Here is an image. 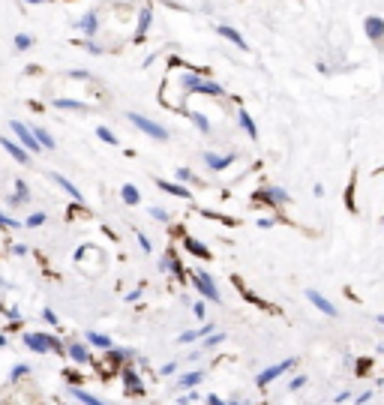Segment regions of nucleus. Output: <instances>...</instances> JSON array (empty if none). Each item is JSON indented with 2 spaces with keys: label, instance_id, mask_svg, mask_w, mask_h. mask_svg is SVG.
<instances>
[{
  "label": "nucleus",
  "instance_id": "obj_1",
  "mask_svg": "<svg viewBox=\"0 0 384 405\" xmlns=\"http://www.w3.org/2000/svg\"><path fill=\"white\" fill-rule=\"evenodd\" d=\"M24 345L36 354H60L66 351V345L54 336V333H24Z\"/></svg>",
  "mask_w": 384,
  "mask_h": 405
},
{
  "label": "nucleus",
  "instance_id": "obj_2",
  "mask_svg": "<svg viewBox=\"0 0 384 405\" xmlns=\"http://www.w3.org/2000/svg\"><path fill=\"white\" fill-rule=\"evenodd\" d=\"M192 285H195V291L207 303H222V294H219V288H216V282H213V276L207 270H195L192 273Z\"/></svg>",
  "mask_w": 384,
  "mask_h": 405
},
{
  "label": "nucleus",
  "instance_id": "obj_3",
  "mask_svg": "<svg viewBox=\"0 0 384 405\" xmlns=\"http://www.w3.org/2000/svg\"><path fill=\"white\" fill-rule=\"evenodd\" d=\"M12 135L18 138V144H21L24 150H30V153H39V150H42V144L36 141L33 129H30V126H24L21 120H12Z\"/></svg>",
  "mask_w": 384,
  "mask_h": 405
},
{
  "label": "nucleus",
  "instance_id": "obj_4",
  "mask_svg": "<svg viewBox=\"0 0 384 405\" xmlns=\"http://www.w3.org/2000/svg\"><path fill=\"white\" fill-rule=\"evenodd\" d=\"M294 363H297V357H285L282 363H273V366H267V369H261V372L255 375V381H258V384L264 387V384H270V381H276V378H282V375H285V372H288V369H291Z\"/></svg>",
  "mask_w": 384,
  "mask_h": 405
},
{
  "label": "nucleus",
  "instance_id": "obj_5",
  "mask_svg": "<svg viewBox=\"0 0 384 405\" xmlns=\"http://www.w3.org/2000/svg\"><path fill=\"white\" fill-rule=\"evenodd\" d=\"M129 120H132L144 135H150V138H156V141H168V129L159 126V123H153V120H147L144 114H129Z\"/></svg>",
  "mask_w": 384,
  "mask_h": 405
},
{
  "label": "nucleus",
  "instance_id": "obj_6",
  "mask_svg": "<svg viewBox=\"0 0 384 405\" xmlns=\"http://www.w3.org/2000/svg\"><path fill=\"white\" fill-rule=\"evenodd\" d=\"M255 201H264V204H270V207H282V204L291 201V195H288L285 189H279V186H264L261 192H255Z\"/></svg>",
  "mask_w": 384,
  "mask_h": 405
},
{
  "label": "nucleus",
  "instance_id": "obj_7",
  "mask_svg": "<svg viewBox=\"0 0 384 405\" xmlns=\"http://www.w3.org/2000/svg\"><path fill=\"white\" fill-rule=\"evenodd\" d=\"M66 357H69L72 363L84 366V363H90L93 351H90V345H87V342H69V345H66Z\"/></svg>",
  "mask_w": 384,
  "mask_h": 405
},
{
  "label": "nucleus",
  "instance_id": "obj_8",
  "mask_svg": "<svg viewBox=\"0 0 384 405\" xmlns=\"http://www.w3.org/2000/svg\"><path fill=\"white\" fill-rule=\"evenodd\" d=\"M306 297H309V303H312V306H315L318 312H324L327 318H336V315H339V309H336V306H333V303H330L327 297H321V294H318L315 288H309V291H306Z\"/></svg>",
  "mask_w": 384,
  "mask_h": 405
},
{
  "label": "nucleus",
  "instance_id": "obj_9",
  "mask_svg": "<svg viewBox=\"0 0 384 405\" xmlns=\"http://www.w3.org/2000/svg\"><path fill=\"white\" fill-rule=\"evenodd\" d=\"M0 147H3L15 162H21V165H27V162H30V150H24L18 141H12V138H0Z\"/></svg>",
  "mask_w": 384,
  "mask_h": 405
},
{
  "label": "nucleus",
  "instance_id": "obj_10",
  "mask_svg": "<svg viewBox=\"0 0 384 405\" xmlns=\"http://www.w3.org/2000/svg\"><path fill=\"white\" fill-rule=\"evenodd\" d=\"M363 30H366V36H369L372 42H378V45L384 42V18H378V15H369V18L363 21Z\"/></svg>",
  "mask_w": 384,
  "mask_h": 405
},
{
  "label": "nucleus",
  "instance_id": "obj_11",
  "mask_svg": "<svg viewBox=\"0 0 384 405\" xmlns=\"http://www.w3.org/2000/svg\"><path fill=\"white\" fill-rule=\"evenodd\" d=\"M159 270H162V273H171V276H177V279H183V264L177 261L174 252H165V255L159 258Z\"/></svg>",
  "mask_w": 384,
  "mask_h": 405
},
{
  "label": "nucleus",
  "instance_id": "obj_12",
  "mask_svg": "<svg viewBox=\"0 0 384 405\" xmlns=\"http://www.w3.org/2000/svg\"><path fill=\"white\" fill-rule=\"evenodd\" d=\"M213 171H222V168H228L231 162H234V153H228V156H219V153H210V150H204V156H201Z\"/></svg>",
  "mask_w": 384,
  "mask_h": 405
},
{
  "label": "nucleus",
  "instance_id": "obj_13",
  "mask_svg": "<svg viewBox=\"0 0 384 405\" xmlns=\"http://www.w3.org/2000/svg\"><path fill=\"white\" fill-rule=\"evenodd\" d=\"M156 186H159V189H165L168 195H177V198H186V201L192 198V192H189L183 183H171V180H162V177H156Z\"/></svg>",
  "mask_w": 384,
  "mask_h": 405
},
{
  "label": "nucleus",
  "instance_id": "obj_14",
  "mask_svg": "<svg viewBox=\"0 0 384 405\" xmlns=\"http://www.w3.org/2000/svg\"><path fill=\"white\" fill-rule=\"evenodd\" d=\"M54 183H57V186H60V189H63V192L72 198V201H84V192H81V189H78L72 180H66L63 174H54Z\"/></svg>",
  "mask_w": 384,
  "mask_h": 405
},
{
  "label": "nucleus",
  "instance_id": "obj_15",
  "mask_svg": "<svg viewBox=\"0 0 384 405\" xmlns=\"http://www.w3.org/2000/svg\"><path fill=\"white\" fill-rule=\"evenodd\" d=\"M84 339H87V345H90V348H102V351H111V348H114L111 336H105V333H96V330L84 333Z\"/></svg>",
  "mask_w": 384,
  "mask_h": 405
},
{
  "label": "nucleus",
  "instance_id": "obj_16",
  "mask_svg": "<svg viewBox=\"0 0 384 405\" xmlns=\"http://www.w3.org/2000/svg\"><path fill=\"white\" fill-rule=\"evenodd\" d=\"M75 24H78V30H81L87 39H90V36L96 33V27H99V21H96V12H87V15H81Z\"/></svg>",
  "mask_w": 384,
  "mask_h": 405
},
{
  "label": "nucleus",
  "instance_id": "obj_17",
  "mask_svg": "<svg viewBox=\"0 0 384 405\" xmlns=\"http://www.w3.org/2000/svg\"><path fill=\"white\" fill-rule=\"evenodd\" d=\"M216 30H219V33H222V36H225L228 42H234V45H237L240 51H246V48H249V45H246V39H243V36H240V33L234 30V27H228V24H219Z\"/></svg>",
  "mask_w": 384,
  "mask_h": 405
},
{
  "label": "nucleus",
  "instance_id": "obj_18",
  "mask_svg": "<svg viewBox=\"0 0 384 405\" xmlns=\"http://www.w3.org/2000/svg\"><path fill=\"white\" fill-rule=\"evenodd\" d=\"M183 246H186V252H192L195 258H210V249H207L201 240H195V237H183Z\"/></svg>",
  "mask_w": 384,
  "mask_h": 405
},
{
  "label": "nucleus",
  "instance_id": "obj_19",
  "mask_svg": "<svg viewBox=\"0 0 384 405\" xmlns=\"http://www.w3.org/2000/svg\"><path fill=\"white\" fill-rule=\"evenodd\" d=\"M150 21H153V9H150V6H141V12H138V30H135L138 39L150 30Z\"/></svg>",
  "mask_w": 384,
  "mask_h": 405
},
{
  "label": "nucleus",
  "instance_id": "obj_20",
  "mask_svg": "<svg viewBox=\"0 0 384 405\" xmlns=\"http://www.w3.org/2000/svg\"><path fill=\"white\" fill-rule=\"evenodd\" d=\"M195 93H207V96H225L222 84H216V81H210V78H201V84H198V90H195Z\"/></svg>",
  "mask_w": 384,
  "mask_h": 405
},
{
  "label": "nucleus",
  "instance_id": "obj_21",
  "mask_svg": "<svg viewBox=\"0 0 384 405\" xmlns=\"http://www.w3.org/2000/svg\"><path fill=\"white\" fill-rule=\"evenodd\" d=\"M30 129H33L36 141L42 144V150H54V138H51V132H48V129H42V126H36V123H33Z\"/></svg>",
  "mask_w": 384,
  "mask_h": 405
},
{
  "label": "nucleus",
  "instance_id": "obj_22",
  "mask_svg": "<svg viewBox=\"0 0 384 405\" xmlns=\"http://www.w3.org/2000/svg\"><path fill=\"white\" fill-rule=\"evenodd\" d=\"M30 198V189H27V183L24 180H15V195H9V204L15 207V204H24Z\"/></svg>",
  "mask_w": 384,
  "mask_h": 405
},
{
  "label": "nucleus",
  "instance_id": "obj_23",
  "mask_svg": "<svg viewBox=\"0 0 384 405\" xmlns=\"http://www.w3.org/2000/svg\"><path fill=\"white\" fill-rule=\"evenodd\" d=\"M201 378H204V372H201V369H195V372H186V375H180V378H177V387H183V390H192V387H195Z\"/></svg>",
  "mask_w": 384,
  "mask_h": 405
},
{
  "label": "nucleus",
  "instance_id": "obj_24",
  "mask_svg": "<svg viewBox=\"0 0 384 405\" xmlns=\"http://www.w3.org/2000/svg\"><path fill=\"white\" fill-rule=\"evenodd\" d=\"M72 399L81 405H105L99 396H93V393H87V390H81V387H72Z\"/></svg>",
  "mask_w": 384,
  "mask_h": 405
},
{
  "label": "nucleus",
  "instance_id": "obj_25",
  "mask_svg": "<svg viewBox=\"0 0 384 405\" xmlns=\"http://www.w3.org/2000/svg\"><path fill=\"white\" fill-rule=\"evenodd\" d=\"M237 123L243 126V132H246V135H249L252 141L258 138V129H255V123H252V117H249V111H240V114H237Z\"/></svg>",
  "mask_w": 384,
  "mask_h": 405
},
{
  "label": "nucleus",
  "instance_id": "obj_26",
  "mask_svg": "<svg viewBox=\"0 0 384 405\" xmlns=\"http://www.w3.org/2000/svg\"><path fill=\"white\" fill-rule=\"evenodd\" d=\"M120 198H123L126 204H132V207H135V204L141 201V192H138L132 183H123V186H120Z\"/></svg>",
  "mask_w": 384,
  "mask_h": 405
},
{
  "label": "nucleus",
  "instance_id": "obj_27",
  "mask_svg": "<svg viewBox=\"0 0 384 405\" xmlns=\"http://www.w3.org/2000/svg\"><path fill=\"white\" fill-rule=\"evenodd\" d=\"M54 108H63V111H87V105L78 102V99H54Z\"/></svg>",
  "mask_w": 384,
  "mask_h": 405
},
{
  "label": "nucleus",
  "instance_id": "obj_28",
  "mask_svg": "<svg viewBox=\"0 0 384 405\" xmlns=\"http://www.w3.org/2000/svg\"><path fill=\"white\" fill-rule=\"evenodd\" d=\"M198 84H201V75H195V72L180 75V87H186V90H198Z\"/></svg>",
  "mask_w": 384,
  "mask_h": 405
},
{
  "label": "nucleus",
  "instance_id": "obj_29",
  "mask_svg": "<svg viewBox=\"0 0 384 405\" xmlns=\"http://www.w3.org/2000/svg\"><path fill=\"white\" fill-rule=\"evenodd\" d=\"M123 381H126V387H129V390H135V393L141 390V384H138V372H135V369H123Z\"/></svg>",
  "mask_w": 384,
  "mask_h": 405
},
{
  "label": "nucleus",
  "instance_id": "obj_30",
  "mask_svg": "<svg viewBox=\"0 0 384 405\" xmlns=\"http://www.w3.org/2000/svg\"><path fill=\"white\" fill-rule=\"evenodd\" d=\"M189 117H192V123H195V126H198V129L204 132V135L210 132V120H207L204 114H198V111H189Z\"/></svg>",
  "mask_w": 384,
  "mask_h": 405
},
{
  "label": "nucleus",
  "instance_id": "obj_31",
  "mask_svg": "<svg viewBox=\"0 0 384 405\" xmlns=\"http://www.w3.org/2000/svg\"><path fill=\"white\" fill-rule=\"evenodd\" d=\"M96 135H99V138H102L105 144H117V135H114V132H111L108 126H96Z\"/></svg>",
  "mask_w": 384,
  "mask_h": 405
},
{
  "label": "nucleus",
  "instance_id": "obj_32",
  "mask_svg": "<svg viewBox=\"0 0 384 405\" xmlns=\"http://www.w3.org/2000/svg\"><path fill=\"white\" fill-rule=\"evenodd\" d=\"M198 339H201V333H198V330H186V333H180V336H177V342H180V345H192V342H198Z\"/></svg>",
  "mask_w": 384,
  "mask_h": 405
},
{
  "label": "nucleus",
  "instance_id": "obj_33",
  "mask_svg": "<svg viewBox=\"0 0 384 405\" xmlns=\"http://www.w3.org/2000/svg\"><path fill=\"white\" fill-rule=\"evenodd\" d=\"M225 342V333H210V336H204V348H216V345H222Z\"/></svg>",
  "mask_w": 384,
  "mask_h": 405
},
{
  "label": "nucleus",
  "instance_id": "obj_34",
  "mask_svg": "<svg viewBox=\"0 0 384 405\" xmlns=\"http://www.w3.org/2000/svg\"><path fill=\"white\" fill-rule=\"evenodd\" d=\"M30 45H33V39H30L27 33H18V36H15V48H18V51H27Z\"/></svg>",
  "mask_w": 384,
  "mask_h": 405
},
{
  "label": "nucleus",
  "instance_id": "obj_35",
  "mask_svg": "<svg viewBox=\"0 0 384 405\" xmlns=\"http://www.w3.org/2000/svg\"><path fill=\"white\" fill-rule=\"evenodd\" d=\"M42 222H45V213H39V210H36V213H30V216H27V222H24V225H27V228H36V225H42Z\"/></svg>",
  "mask_w": 384,
  "mask_h": 405
},
{
  "label": "nucleus",
  "instance_id": "obj_36",
  "mask_svg": "<svg viewBox=\"0 0 384 405\" xmlns=\"http://www.w3.org/2000/svg\"><path fill=\"white\" fill-rule=\"evenodd\" d=\"M306 381H309V378L300 372V375H294V378L288 381V390H300V387H306Z\"/></svg>",
  "mask_w": 384,
  "mask_h": 405
},
{
  "label": "nucleus",
  "instance_id": "obj_37",
  "mask_svg": "<svg viewBox=\"0 0 384 405\" xmlns=\"http://www.w3.org/2000/svg\"><path fill=\"white\" fill-rule=\"evenodd\" d=\"M0 225H3V228H18L21 222H18L15 216H9V213H3V210H0Z\"/></svg>",
  "mask_w": 384,
  "mask_h": 405
},
{
  "label": "nucleus",
  "instance_id": "obj_38",
  "mask_svg": "<svg viewBox=\"0 0 384 405\" xmlns=\"http://www.w3.org/2000/svg\"><path fill=\"white\" fill-rule=\"evenodd\" d=\"M150 216H153L156 222H168V210H165V207H150Z\"/></svg>",
  "mask_w": 384,
  "mask_h": 405
},
{
  "label": "nucleus",
  "instance_id": "obj_39",
  "mask_svg": "<svg viewBox=\"0 0 384 405\" xmlns=\"http://www.w3.org/2000/svg\"><path fill=\"white\" fill-rule=\"evenodd\" d=\"M369 366H372V357H360V360L354 363V372H357V375H363Z\"/></svg>",
  "mask_w": 384,
  "mask_h": 405
},
{
  "label": "nucleus",
  "instance_id": "obj_40",
  "mask_svg": "<svg viewBox=\"0 0 384 405\" xmlns=\"http://www.w3.org/2000/svg\"><path fill=\"white\" fill-rule=\"evenodd\" d=\"M27 372H30V369H27V366H24V363H18V366H15V369H12V372H9V381H18V378H24V375H27Z\"/></svg>",
  "mask_w": 384,
  "mask_h": 405
},
{
  "label": "nucleus",
  "instance_id": "obj_41",
  "mask_svg": "<svg viewBox=\"0 0 384 405\" xmlns=\"http://www.w3.org/2000/svg\"><path fill=\"white\" fill-rule=\"evenodd\" d=\"M204 303H207V300H195V303H192L195 318H204V315H207V306H204Z\"/></svg>",
  "mask_w": 384,
  "mask_h": 405
},
{
  "label": "nucleus",
  "instance_id": "obj_42",
  "mask_svg": "<svg viewBox=\"0 0 384 405\" xmlns=\"http://www.w3.org/2000/svg\"><path fill=\"white\" fill-rule=\"evenodd\" d=\"M177 180H180V183H189V180H195V177H192L189 168H177Z\"/></svg>",
  "mask_w": 384,
  "mask_h": 405
},
{
  "label": "nucleus",
  "instance_id": "obj_43",
  "mask_svg": "<svg viewBox=\"0 0 384 405\" xmlns=\"http://www.w3.org/2000/svg\"><path fill=\"white\" fill-rule=\"evenodd\" d=\"M6 312V318H12V321H21V312H18V306H12V309H3Z\"/></svg>",
  "mask_w": 384,
  "mask_h": 405
},
{
  "label": "nucleus",
  "instance_id": "obj_44",
  "mask_svg": "<svg viewBox=\"0 0 384 405\" xmlns=\"http://www.w3.org/2000/svg\"><path fill=\"white\" fill-rule=\"evenodd\" d=\"M42 318H45L48 324H57V315H54V309H45V312H42Z\"/></svg>",
  "mask_w": 384,
  "mask_h": 405
},
{
  "label": "nucleus",
  "instance_id": "obj_45",
  "mask_svg": "<svg viewBox=\"0 0 384 405\" xmlns=\"http://www.w3.org/2000/svg\"><path fill=\"white\" fill-rule=\"evenodd\" d=\"M207 405H228V402H222V396H216V393H207Z\"/></svg>",
  "mask_w": 384,
  "mask_h": 405
},
{
  "label": "nucleus",
  "instance_id": "obj_46",
  "mask_svg": "<svg viewBox=\"0 0 384 405\" xmlns=\"http://www.w3.org/2000/svg\"><path fill=\"white\" fill-rule=\"evenodd\" d=\"M84 45H87V51H90V54H102V48H99V45H96V42H90V39H87V42H84Z\"/></svg>",
  "mask_w": 384,
  "mask_h": 405
},
{
  "label": "nucleus",
  "instance_id": "obj_47",
  "mask_svg": "<svg viewBox=\"0 0 384 405\" xmlns=\"http://www.w3.org/2000/svg\"><path fill=\"white\" fill-rule=\"evenodd\" d=\"M138 246H141V249H144V252H150V240H147V237H144V234H138Z\"/></svg>",
  "mask_w": 384,
  "mask_h": 405
},
{
  "label": "nucleus",
  "instance_id": "obj_48",
  "mask_svg": "<svg viewBox=\"0 0 384 405\" xmlns=\"http://www.w3.org/2000/svg\"><path fill=\"white\" fill-rule=\"evenodd\" d=\"M141 294H144V288H135V291H129V294H126V300H129V303H132V300H138V297H141Z\"/></svg>",
  "mask_w": 384,
  "mask_h": 405
},
{
  "label": "nucleus",
  "instance_id": "obj_49",
  "mask_svg": "<svg viewBox=\"0 0 384 405\" xmlns=\"http://www.w3.org/2000/svg\"><path fill=\"white\" fill-rule=\"evenodd\" d=\"M12 252H15V255H27V246H24V243H15Z\"/></svg>",
  "mask_w": 384,
  "mask_h": 405
},
{
  "label": "nucleus",
  "instance_id": "obj_50",
  "mask_svg": "<svg viewBox=\"0 0 384 405\" xmlns=\"http://www.w3.org/2000/svg\"><path fill=\"white\" fill-rule=\"evenodd\" d=\"M369 399H372V390H363V393H360L354 402H369Z\"/></svg>",
  "mask_w": 384,
  "mask_h": 405
},
{
  "label": "nucleus",
  "instance_id": "obj_51",
  "mask_svg": "<svg viewBox=\"0 0 384 405\" xmlns=\"http://www.w3.org/2000/svg\"><path fill=\"white\" fill-rule=\"evenodd\" d=\"M174 369H177V363H165V366H162V375H171Z\"/></svg>",
  "mask_w": 384,
  "mask_h": 405
},
{
  "label": "nucleus",
  "instance_id": "obj_52",
  "mask_svg": "<svg viewBox=\"0 0 384 405\" xmlns=\"http://www.w3.org/2000/svg\"><path fill=\"white\" fill-rule=\"evenodd\" d=\"M375 321H378V324H384V315H375Z\"/></svg>",
  "mask_w": 384,
  "mask_h": 405
},
{
  "label": "nucleus",
  "instance_id": "obj_53",
  "mask_svg": "<svg viewBox=\"0 0 384 405\" xmlns=\"http://www.w3.org/2000/svg\"><path fill=\"white\" fill-rule=\"evenodd\" d=\"M24 3H42V0H24Z\"/></svg>",
  "mask_w": 384,
  "mask_h": 405
},
{
  "label": "nucleus",
  "instance_id": "obj_54",
  "mask_svg": "<svg viewBox=\"0 0 384 405\" xmlns=\"http://www.w3.org/2000/svg\"><path fill=\"white\" fill-rule=\"evenodd\" d=\"M228 405H243V402H228Z\"/></svg>",
  "mask_w": 384,
  "mask_h": 405
}]
</instances>
